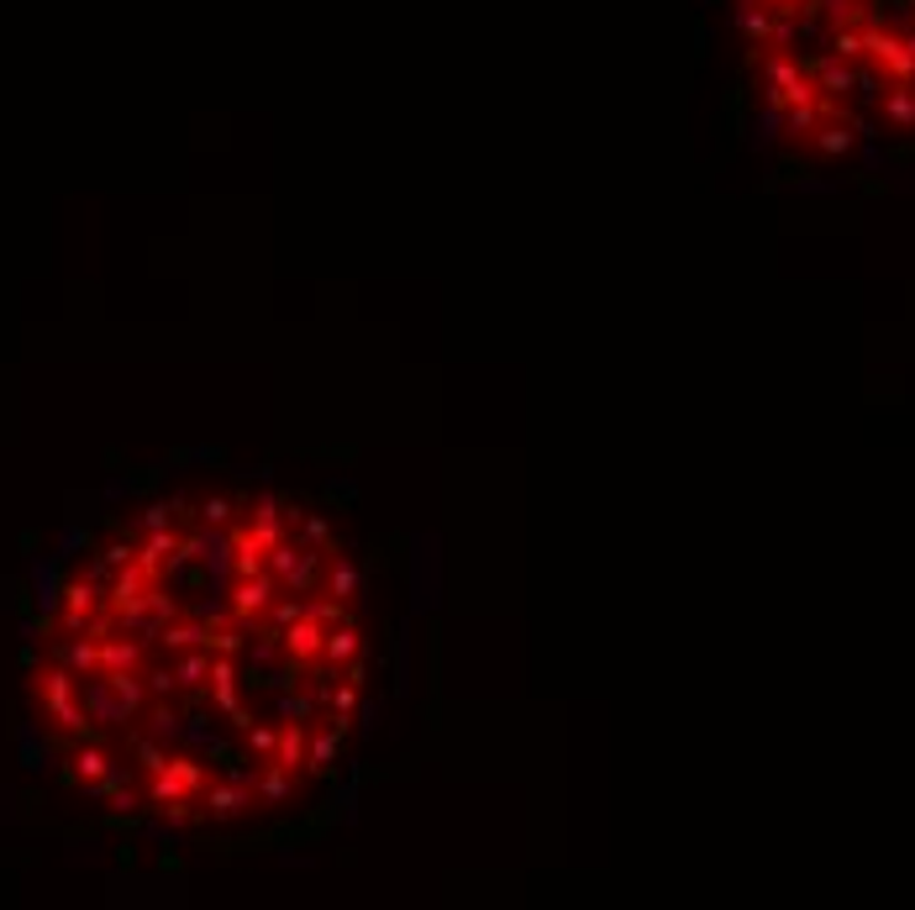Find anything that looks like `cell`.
Instances as JSON below:
<instances>
[{
  "instance_id": "1",
  "label": "cell",
  "mask_w": 915,
  "mask_h": 910,
  "mask_svg": "<svg viewBox=\"0 0 915 910\" xmlns=\"http://www.w3.org/2000/svg\"><path fill=\"white\" fill-rule=\"evenodd\" d=\"M379 689L369 553L269 479H184L95 522L48 574L21 658L53 785L159 842H253L332 806Z\"/></svg>"
},
{
  "instance_id": "2",
  "label": "cell",
  "mask_w": 915,
  "mask_h": 910,
  "mask_svg": "<svg viewBox=\"0 0 915 910\" xmlns=\"http://www.w3.org/2000/svg\"><path fill=\"white\" fill-rule=\"evenodd\" d=\"M763 132L853 163L915 142V0H736Z\"/></svg>"
}]
</instances>
